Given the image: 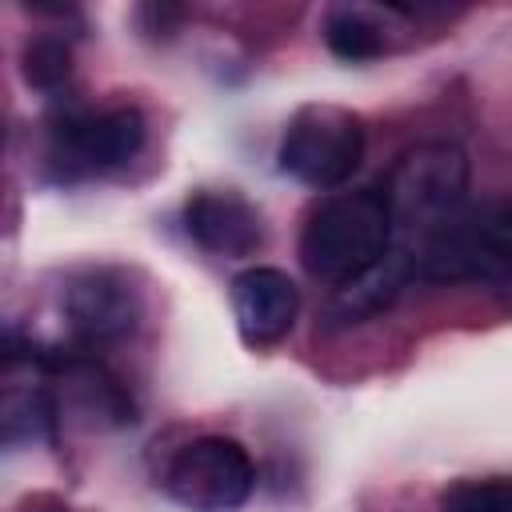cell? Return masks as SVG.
<instances>
[{"instance_id": "1", "label": "cell", "mask_w": 512, "mask_h": 512, "mask_svg": "<svg viewBox=\"0 0 512 512\" xmlns=\"http://www.w3.org/2000/svg\"><path fill=\"white\" fill-rule=\"evenodd\" d=\"M464 188H468V156L448 140H428L396 156L384 184V204L392 224L388 252L404 256L416 268V276L432 236L460 212Z\"/></svg>"}, {"instance_id": "2", "label": "cell", "mask_w": 512, "mask_h": 512, "mask_svg": "<svg viewBox=\"0 0 512 512\" xmlns=\"http://www.w3.org/2000/svg\"><path fill=\"white\" fill-rule=\"evenodd\" d=\"M392 244L388 204L384 192H336L320 200L300 232V260L304 268L336 288H348L364 272H372Z\"/></svg>"}, {"instance_id": "3", "label": "cell", "mask_w": 512, "mask_h": 512, "mask_svg": "<svg viewBox=\"0 0 512 512\" xmlns=\"http://www.w3.org/2000/svg\"><path fill=\"white\" fill-rule=\"evenodd\" d=\"M512 272V200L460 208L424 248V280H484L500 284Z\"/></svg>"}, {"instance_id": "4", "label": "cell", "mask_w": 512, "mask_h": 512, "mask_svg": "<svg viewBox=\"0 0 512 512\" xmlns=\"http://www.w3.org/2000/svg\"><path fill=\"white\" fill-rule=\"evenodd\" d=\"M364 160V128L348 108L304 104L280 140V168L308 188L344 184Z\"/></svg>"}, {"instance_id": "5", "label": "cell", "mask_w": 512, "mask_h": 512, "mask_svg": "<svg viewBox=\"0 0 512 512\" xmlns=\"http://www.w3.org/2000/svg\"><path fill=\"white\" fill-rule=\"evenodd\" d=\"M168 496L192 512H236L256 484V468L244 444L228 436H200L168 464Z\"/></svg>"}, {"instance_id": "6", "label": "cell", "mask_w": 512, "mask_h": 512, "mask_svg": "<svg viewBox=\"0 0 512 512\" xmlns=\"http://www.w3.org/2000/svg\"><path fill=\"white\" fill-rule=\"evenodd\" d=\"M232 312L248 344H276L292 332L300 312V288L284 268H244L232 280Z\"/></svg>"}, {"instance_id": "7", "label": "cell", "mask_w": 512, "mask_h": 512, "mask_svg": "<svg viewBox=\"0 0 512 512\" xmlns=\"http://www.w3.org/2000/svg\"><path fill=\"white\" fill-rule=\"evenodd\" d=\"M188 236L220 256H248L260 244V216L240 192H196L184 208Z\"/></svg>"}, {"instance_id": "8", "label": "cell", "mask_w": 512, "mask_h": 512, "mask_svg": "<svg viewBox=\"0 0 512 512\" xmlns=\"http://www.w3.org/2000/svg\"><path fill=\"white\" fill-rule=\"evenodd\" d=\"M68 316L84 340H116L136 328V292L120 272H88L68 288Z\"/></svg>"}, {"instance_id": "9", "label": "cell", "mask_w": 512, "mask_h": 512, "mask_svg": "<svg viewBox=\"0 0 512 512\" xmlns=\"http://www.w3.org/2000/svg\"><path fill=\"white\" fill-rule=\"evenodd\" d=\"M64 152L84 168H116L144 144V116L136 108H108L64 124Z\"/></svg>"}, {"instance_id": "10", "label": "cell", "mask_w": 512, "mask_h": 512, "mask_svg": "<svg viewBox=\"0 0 512 512\" xmlns=\"http://www.w3.org/2000/svg\"><path fill=\"white\" fill-rule=\"evenodd\" d=\"M56 420V408H52V396L44 388H24V392H4V404H0V424H4V440L16 444V440H40Z\"/></svg>"}, {"instance_id": "11", "label": "cell", "mask_w": 512, "mask_h": 512, "mask_svg": "<svg viewBox=\"0 0 512 512\" xmlns=\"http://www.w3.org/2000/svg\"><path fill=\"white\" fill-rule=\"evenodd\" d=\"M324 40H328V48H332L340 60H352V64H356V60H372V56L384 52L380 28H376L364 12H356V8L332 12L328 24H324Z\"/></svg>"}, {"instance_id": "12", "label": "cell", "mask_w": 512, "mask_h": 512, "mask_svg": "<svg viewBox=\"0 0 512 512\" xmlns=\"http://www.w3.org/2000/svg\"><path fill=\"white\" fill-rule=\"evenodd\" d=\"M440 512H512V480H464L440 496Z\"/></svg>"}, {"instance_id": "13", "label": "cell", "mask_w": 512, "mask_h": 512, "mask_svg": "<svg viewBox=\"0 0 512 512\" xmlns=\"http://www.w3.org/2000/svg\"><path fill=\"white\" fill-rule=\"evenodd\" d=\"M68 72H72V56H68V48L60 40H36V44H28V52H24V76H28V84L56 88V84L68 80Z\"/></svg>"}, {"instance_id": "14", "label": "cell", "mask_w": 512, "mask_h": 512, "mask_svg": "<svg viewBox=\"0 0 512 512\" xmlns=\"http://www.w3.org/2000/svg\"><path fill=\"white\" fill-rule=\"evenodd\" d=\"M492 292H496V296H500V300H504V304L512 308V272H508V276H504V280H500V284H496Z\"/></svg>"}]
</instances>
